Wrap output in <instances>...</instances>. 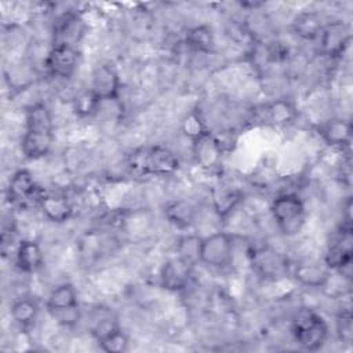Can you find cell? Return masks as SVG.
<instances>
[{"label":"cell","instance_id":"6da1fadb","mask_svg":"<svg viewBox=\"0 0 353 353\" xmlns=\"http://www.w3.org/2000/svg\"><path fill=\"white\" fill-rule=\"evenodd\" d=\"M127 167L139 176H170L179 170L181 161L171 149L154 145L131 152Z\"/></svg>","mask_w":353,"mask_h":353},{"label":"cell","instance_id":"7a4b0ae2","mask_svg":"<svg viewBox=\"0 0 353 353\" xmlns=\"http://www.w3.org/2000/svg\"><path fill=\"white\" fill-rule=\"evenodd\" d=\"M291 332L302 349L316 352L327 341L328 325L321 314L310 307H302L292 317Z\"/></svg>","mask_w":353,"mask_h":353},{"label":"cell","instance_id":"3957f363","mask_svg":"<svg viewBox=\"0 0 353 353\" xmlns=\"http://www.w3.org/2000/svg\"><path fill=\"white\" fill-rule=\"evenodd\" d=\"M270 212L281 234L292 237L302 232L306 222V208L298 194H279L270 204Z\"/></svg>","mask_w":353,"mask_h":353},{"label":"cell","instance_id":"277c9868","mask_svg":"<svg viewBox=\"0 0 353 353\" xmlns=\"http://www.w3.org/2000/svg\"><path fill=\"white\" fill-rule=\"evenodd\" d=\"M46 305L51 316L65 327H72L80 320L77 292L69 283L54 287L47 296Z\"/></svg>","mask_w":353,"mask_h":353},{"label":"cell","instance_id":"5b68a950","mask_svg":"<svg viewBox=\"0 0 353 353\" xmlns=\"http://www.w3.org/2000/svg\"><path fill=\"white\" fill-rule=\"evenodd\" d=\"M233 245V236L226 232H216L201 237L199 262L211 269H223L232 261Z\"/></svg>","mask_w":353,"mask_h":353},{"label":"cell","instance_id":"8992f818","mask_svg":"<svg viewBox=\"0 0 353 353\" xmlns=\"http://www.w3.org/2000/svg\"><path fill=\"white\" fill-rule=\"evenodd\" d=\"M248 256L254 272L263 279H281L290 272L287 258L270 245L255 247L250 251Z\"/></svg>","mask_w":353,"mask_h":353},{"label":"cell","instance_id":"52a82bcc","mask_svg":"<svg viewBox=\"0 0 353 353\" xmlns=\"http://www.w3.org/2000/svg\"><path fill=\"white\" fill-rule=\"evenodd\" d=\"M319 40L323 55L330 59L339 58L346 51L352 40L350 26L341 19L324 23Z\"/></svg>","mask_w":353,"mask_h":353},{"label":"cell","instance_id":"ba28073f","mask_svg":"<svg viewBox=\"0 0 353 353\" xmlns=\"http://www.w3.org/2000/svg\"><path fill=\"white\" fill-rule=\"evenodd\" d=\"M80 63V51L76 46L55 44L46 59V68L51 76L68 80L70 79Z\"/></svg>","mask_w":353,"mask_h":353},{"label":"cell","instance_id":"9c48e42d","mask_svg":"<svg viewBox=\"0 0 353 353\" xmlns=\"http://www.w3.org/2000/svg\"><path fill=\"white\" fill-rule=\"evenodd\" d=\"M353 254V236L352 226L341 225L327 245L324 255L325 265L332 270H339L352 263Z\"/></svg>","mask_w":353,"mask_h":353},{"label":"cell","instance_id":"30bf717a","mask_svg":"<svg viewBox=\"0 0 353 353\" xmlns=\"http://www.w3.org/2000/svg\"><path fill=\"white\" fill-rule=\"evenodd\" d=\"M120 88V76L110 63H101L92 70L90 90L101 103L105 101H116L119 98Z\"/></svg>","mask_w":353,"mask_h":353},{"label":"cell","instance_id":"8fae6325","mask_svg":"<svg viewBox=\"0 0 353 353\" xmlns=\"http://www.w3.org/2000/svg\"><path fill=\"white\" fill-rule=\"evenodd\" d=\"M193 265L181 256L167 259L160 268V284L164 290L176 292L188 287L192 277Z\"/></svg>","mask_w":353,"mask_h":353},{"label":"cell","instance_id":"7c38bea8","mask_svg":"<svg viewBox=\"0 0 353 353\" xmlns=\"http://www.w3.org/2000/svg\"><path fill=\"white\" fill-rule=\"evenodd\" d=\"M192 152L194 163L203 170L216 168L223 156V145L216 135L205 132L192 142Z\"/></svg>","mask_w":353,"mask_h":353},{"label":"cell","instance_id":"4fadbf2b","mask_svg":"<svg viewBox=\"0 0 353 353\" xmlns=\"http://www.w3.org/2000/svg\"><path fill=\"white\" fill-rule=\"evenodd\" d=\"M291 273L299 284L309 288H320L330 281L331 269L324 261L303 259L292 266Z\"/></svg>","mask_w":353,"mask_h":353},{"label":"cell","instance_id":"5bb4252c","mask_svg":"<svg viewBox=\"0 0 353 353\" xmlns=\"http://www.w3.org/2000/svg\"><path fill=\"white\" fill-rule=\"evenodd\" d=\"M37 204L43 215L54 223H63L70 219L73 214V207L69 199L58 192L39 193Z\"/></svg>","mask_w":353,"mask_h":353},{"label":"cell","instance_id":"9a60e30c","mask_svg":"<svg viewBox=\"0 0 353 353\" xmlns=\"http://www.w3.org/2000/svg\"><path fill=\"white\" fill-rule=\"evenodd\" d=\"M54 134L52 131L26 130L21 139V150L26 159L39 160L46 157L52 146Z\"/></svg>","mask_w":353,"mask_h":353},{"label":"cell","instance_id":"2e32d148","mask_svg":"<svg viewBox=\"0 0 353 353\" xmlns=\"http://www.w3.org/2000/svg\"><path fill=\"white\" fill-rule=\"evenodd\" d=\"M37 193V185L28 170H18L10 178L7 186V199L14 204H23Z\"/></svg>","mask_w":353,"mask_h":353},{"label":"cell","instance_id":"e0dca14e","mask_svg":"<svg viewBox=\"0 0 353 353\" xmlns=\"http://www.w3.org/2000/svg\"><path fill=\"white\" fill-rule=\"evenodd\" d=\"M211 197H212V208H214L215 214L221 219H225L241 203L243 193L237 188L222 183V185H218L216 188H214Z\"/></svg>","mask_w":353,"mask_h":353},{"label":"cell","instance_id":"ac0fdd59","mask_svg":"<svg viewBox=\"0 0 353 353\" xmlns=\"http://www.w3.org/2000/svg\"><path fill=\"white\" fill-rule=\"evenodd\" d=\"M15 263L23 273H36L44 263V254L34 240H22L15 251Z\"/></svg>","mask_w":353,"mask_h":353},{"label":"cell","instance_id":"d6986e66","mask_svg":"<svg viewBox=\"0 0 353 353\" xmlns=\"http://www.w3.org/2000/svg\"><path fill=\"white\" fill-rule=\"evenodd\" d=\"M323 141L332 148H343L350 143L352 124L345 119H330L319 128Z\"/></svg>","mask_w":353,"mask_h":353},{"label":"cell","instance_id":"ffe728a7","mask_svg":"<svg viewBox=\"0 0 353 353\" xmlns=\"http://www.w3.org/2000/svg\"><path fill=\"white\" fill-rule=\"evenodd\" d=\"M165 219L178 229H188L196 221V208L188 200H172L164 205Z\"/></svg>","mask_w":353,"mask_h":353},{"label":"cell","instance_id":"44dd1931","mask_svg":"<svg viewBox=\"0 0 353 353\" xmlns=\"http://www.w3.org/2000/svg\"><path fill=\"white\" fill-rule=\"evenodd\" d=\"M324 22L316 11H301L298 12L292 22L291 28L292 32L302 40H316L319 39Z\"/></svg>","mask_w":353,"mask_h":353},{"label":"cell","instance_id":"7402d4cb","mask_svg":"<svg viewBox=\"0 0 353 353\" xmlns=\"http://www.w3.org/2000/svg\"><path fill=\"white\" fill-rule=\"evenodd\" d=\"M263 116L268 124L285 127L296 117V109L288 99H276L263 106Z\"/></svg>","mask_w":353,"mask_h":353},{"label":"cell","instance_id":"603a6c76","mask_svg":"<svg viewBox=\"0 0 353 353\" xmlns=\"http://www.w3.org/2000/svg\"><path fill=\"white\" fill-rule=\"evenodd\" d=\"M81 21L73 14L62 15L54 30V46L55 44H69L76 46L81 36Z\"/></svg>","mask_w":353,"mask_h":353},{"label":"cell","instance_id":"cb8c5ba5","mask_svg":"<svg viewBox=\"0 0 353 353\" xmlns=\"http://www.w3.org/2000/svg\"><path fill=\"white\" fill-rule=\"evenodd\" d=\"M185 43L194 52L210 54L215 50L214 30L208 25L193 26L186 32Z\"/></svg>","mask_w":353,"mask_h":353},{"label":"cell","instance_id":"d4e9b609","mask_svg":"<svg viewBox=\"0 0 353 353\" xmlns=\"http://www.w3.org/2000/svg\"><path fill=\"white\" fill-rule=\"evenodd\" d=\"M10 314L19 327H30L39 316V305L32 298H19L12 302Z\"/></svg>","mask_w":353,"mask_h":353},{"label":"cell","instance_id":"484cf974","mask_svg":"<svg viewBox=\"0 0 353 353\" xmlns=\"http://www.w3.org/2000/svg\"><path fill=\"white\" fill-rule=\"evenodd\" d=\"M26 130H39V131H52V119L51 113L46 103L37 102L33 103L26 110Z\"/></svg>","mask_w":353,"mask_h":353},{"label":"cell","instance_id":"4316f807","mask_svg":"<svg viewBox=\"0 0 353 353\" xmlns=\"http://www.w3.org/2000/svg\"><path fill=\"white\" fill-rule=\"evenodd\" d=\"M181 131L186 138L193 142L205 132H208V128L201 113L199 110H190L181 120Z\"/></svg>","mask_w":353,"mask_h":353},{"label":"cell","instance_id":"83f0119b","mask_svg":"<svg viewBox=\"0 0 353 353\" xmlns=\"http://www.w3.org/2000/svg\"><path fill=\"white\" fill-rule=\"evenodd\" d=\"M99 105H101L99 99L94 95V92L90 88L77 94L73 98V110L80 117L92 116L99 108Z\"/></svg>","mask_w":353,"mask_h":353},{"label":"cell","instance_id":"f1b7e54d","mask_svg":"<svg viewBox=\"0 0 353 353\" xmlns=\"http://www.w3.org/2000/svg\"><path fill=\"white\" fill-rule=\"evenodd\" d=\"M200 243H201V237L199 236L189 234V236L181 237L176 245L178 256L194 265L196 262H199V258H200Z\"/></svg>","mask_w":353,"mask_h":353},{"label":"cell","instance_id":"f546056e","mask_svg":"<svg viewBox=\"0 0 353 353\" xmlns=\"http://www.w3.org/2000/svg\"><path fill=\"white\" fill-rule=\"evenodd\" d=\"M99 347L103 352L108 353H123L128 349L130 345V339L127 336V334L124 331H121V328L116 330L114 332L109 334L108 336H105L103 339L98 341Z\"/></svg>","mask_w":353,"mask_h":353},{"label":"cell","instance_id":"4dcf8cb0","mask_svg":"<svg viewBox=\"0 0 353 353\" xmlns=\"http://www.w3.org/2000/svg\"><path fill=\"white\" fill-rule=\"evenodd\" d=\"M335 330L339 341L352 343L353 339V320L350 310H342L338 313L335 320Z\"/></svg>","mask_w":353,"mask_h":353},{"label":"cell","instance_id":"1f68e13d","mask_svg":"<svg viewBox=\"0 0 353 353\" xmlns=\"http://www.w3.org/2000/svg\"><path fill=\"white\" fill-rule=\"evenodd\" d=\"M119 323L114 317L110 316H102L101 319H98L97 321H94L92 327H91V335L92 338L98 342L101 339H103L105 336H108L109 334L114 332L116 330H119Z\"/></svg>","mask_w":353,"mask_h":353}]
</instances>
